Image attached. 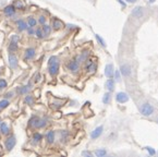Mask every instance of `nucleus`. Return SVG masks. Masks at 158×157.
I'll return each instance as SVG.
<instances>
[{"label":"nucleus","instance_id":"nucleus-1","mask_svg":"<svg viewBox=\"0 0 158 157\" xmlns=\"http://www.w3.org/2000/svg\"><path fill=\"white\" fill-rule=\"evenodd\" d=\"M48 71L49 74L52 76L57 75L59 72V59L58 57L56 56H52V57L49 58V61H48Z\"/></svg>","mask_w":158,"mask_h":157},{"label":"nucleus","instance_id":"nucleus-2","mask_svg":"<svg viewBox=\"0 0 158 157\" xmlns=\"http://www.w3.org/2000/svg\"><path fill=\"white\" fill-rule=\"evenodd\" d=\"M139 112L144 117H149L154 113V107L153 105L148 104V103H144L139 107Z\"/></svg>","mask_w":158,"mask_h":157},{"label":"nucleus","instance_id":"nucleus-3","mask_svg":"<svg viewBox=\"0 0 158 157\" xmlns=\"http://www.w3.org/2000/svg\"><path fill=\"white\" fill-rule=\"evenodd\" d=\"M116 100L119 104H126L129 102V95L124 92H119L116 95Z\"/></svg>","mask_w":158,"mask_h":157},{"label":"nucleus","instance_id":"nucleus-4","mask_svg":"<svg viewBox=\"0 0 158 157\" xmlns=\"http://www.w3.org/2000/svg\"><path fill=\"white\" fill-rule=\"evenodd\" d=\"M120 72H121V75L123 76H130L131 75V72H132V69H131L130 65L129 63H122V65L120 66Z\"/></svg>","mask_w":158,"mask_h":157},{"label":"nucleus","instance_id":"nucleus-5","mask_svg":"<svg viewBox=\"0 0 158 157\" xmlns=\"http://www.w3.org/2000/svg\"><path fill=\"white\" fill-rule=\"evenodd\" d=\"M30 122L34 128H43L45 125H46L45 120H42V119H40V118H37V117H33L32 119H31Z\"/></svg>","mask_w":158,"mask_h":157},{"label":"nucleus","instance_id":"nucleus-6","mask_svg":"<svg viewBox=\"0 0 158 157\" xmlns=\"http://www.w3.org/2000/svg\"><path fill=\"white\" fill-rule=\"evenodd\" d=\"M144 8L143 7H139V6H137V7H135L134 9L132 10V15L134 16V18L136 19H141L144 16Z\"/></svg>","mask_w":158,"mask_h":157},{"label":"nucleus","instance_id":"nucleus-7","mask_svg":"<svg viewBox=\"0 0 158 157\" xmlns=\"http://www.w3.org/2000/svg\"><path fill=\"white\" fill-rule=\"evenodd\" d=\"M102 131H104V127H102V125H99V127L95 128L91 133V139L92 140L98 139V138L102 134Z\"/></svg>","mask_w":158,"mask_h":157},{"label":"nucleus","instance_id":"nucleus-8","mask_svg":"<svg viewBox=\"0 0 158 157\" xmlns=\"http://www.w3.org/2000/svg\"><path fill=\"white\" fill-rule=\"evenodd\" d=\"M114 65H112V63H108V65L105 67V75L107 76L108 78H114Z\"/></svg>","mask_w":158,"mask_h":157},{"label":"nucleus","instance_id":"nucleus-9","mask_svg":"<svg viewBox=\"0 0 158 157\" xmlns=\"http://www.w3.org/2000/svg\"><path fill=\"white\" fill-rule=\"evenodd\" d=\"M67 67L71 72H77V70H79V68H80L79 60H71L68 63Z\"/></svg>","mask_w":158,"mask_h":157},{"label":"nucleus","instance_id":"nucleus-10","mask_svg":"<svg viewBox=\"0 0 158 157\" xmlns=\"http://www.w3.org/2000/svg\"><path fill=\"white\" fill-rule=\"evenodd\" d=\"M15 143H16L15 138H14V136H10L9 139H7V141H6V148H7L8 151H11L12 148L14 147Z\"/></svg>","mask_w":158,"mask_h":157},{"label":"nucleus","instance_id":"nucleus-11","mask_svg":"<svg viewBox=\"0 0 158 157\" xmlns=\"http://www.w3.org/2000/svg\"><path fill=\"white\" fill-rule=\"evenodd\" d=\"M9 65L11 68H16L18 67V58L15 57V55L13 53H10L9 55Z\"/></svg>","mask_w":158,"mask_h":157},{"label":"nucleus","instance_id":"nucleus-12","mask_svg":"<svg viewBox=\"0 0 158 157\" xmlns=\"http://www.w3.org/2000/svg\"><path fill=\"white\" fill-rule=\"evenodd\" d=\"M13 6L15 9H24L25 8V2H24L23 0H14V2H13Z\"/></svg>","mask_w":158,"mask_h":157},{"label":"nucleus","instance_id":"nucleus-13","mask_svg":"<svg viewBox=\"0 0 158 157\" xmlns=\"http://www.w3.org/2000/svg\"><path fill=\"white\" fill-rule=\"evenodd\" d=\"M106 88L108 90V92H112L114 90V81L111 78H108V81L106 82Z\"/></svg>","mask_w":158,"mask_h":157},{"label":"nucleus","instance_id":"nucleus-14","mask_svg":"<svg viewBox=\"0 0 158 157\" xmlns=\"http://www.w3.org/2000/svg\"><path fill=\"white\" fill-rule=\"evenodd\" d=\"M14 11H15L14 6H7V7L5 8V14L7 16H11L12 14L14 13Z\"/></svg>","mask_w":158,"mask_h":157},{"label":"nucleus","instance_id":"nucleus-15","mask_svg":"<svg viewBox=\"0 0 158 157\" xmlns=\"http://www.w3.org/2000/svg\"><path fill=\"white\" fill-rule=\"evenodd\" d=\"M46 139H47V142H48V143H50V144L54 143V141H55V132L54 131L47 132Z\"/></svg>","mask_w":158,"mask_h":157},{"label":"nucleus","instance_id":"nucleus-16","mask_svg":"<svg viewBox=\"0 0 158 157\" xmlns=\"http://www.w3.org/2000/svg\"><path fill=\"white\" fill-rule=\"evenodd\" d=\"M111 100V92H108L102 96V103L105 105H108Z\"/></svg>","mask_w":158,"mask_h":157},{"label":"nucleus","instance_id":"nucleus-17","mask_svg":"<svg viewBox=\"0 0 158 157\" xmlns=\"http://www.w3.org/2000/svg\"><path fill=\"white\" fill-rule=\"evenodd\" d=\"M35 56V49L28 48L25 51V58L26 59H33V57Z\"/></svg>","mask_w":158,"mask_h":157},{"label":"nucleus","instance_id":"nucleus-18","mask_svg":"<svg viewBox=\"0 0 158 157\" xmlns=\"http://www.w3.org/2000/svg\"><path fill=\"white\" fill-rule=\"evenodd\" d=\"M94 154L97 157H104L107 155V151L105 150V148H99V150H96L95 152H94Z\"/></svg>","mask_w":158,"mask_h":157},{"label":"nucleus","instance_id":"nucleus-19","mask_svg":"<svg viewBox=\"0 0 158 157\" xmlns=\"http://www.w3.org/2000/svg\"><path fill=\"white\" fill-rule=\"evenodd\" d=\"M16 25H18V28H19L20 31H25L26 28H27L26 23L23 21V20H19V21L16 22Z\"/></svg>","mask_w":158,"mask_h":157},{"label":"nucleus","instance_id":"nucleus-20","mask_svg":"<svg viewBox=\"0 0 158 157\" xmlns=\"http://www.w3.org/2000/svg\"><path fill=\"white\" fill-rule=\"evenodd\" d=\"M52 26H54L55 30H60V28L63 26V24L61 21H59L58 19H55L54 22H52Z\"/></svg>","mask_w":158,"mask_h":157},{"label":"nucleus","instance_id":"nucleus-21","mask_svg":"<svg viewBox=\"0 0 158 157\" xmlns=\"http://www.w3.org/2000/svg\"><path fill=\"white\" fill-rule=\"evenodd\" d=\"M86 70L89 72H95L96 71V65L93 62V61H89L86 66Z\"/></svg>","mask_w":158,"mask_h":157},{"label":"nucleus","instance_id":"nucleus-22","mask_svg":"<svg viewBox=\"0 0 158 157\" xmlns=\"http://www.w3.org/2000/svg\"><path fill=\"white\" fill-rule=\"evenodd\" d=\"M0 131H1L2 134L9 133V127L7 125V123H1V125H0Z\"/></svg>","mask_w":158,"mask_h":157},{"label":"nucleus","instance_id":"nucleus-23","mask_svg":"<svg viewBox=\"0 0 158 157\" xmlns=\"http://www.w3.org/2000/svg\"><path fill=\"white\" fill-rule=\"evenodd\" d=\"M95 37H96V39H97V42L99 43V45L102 47H106V42H105V39L102 38V36H99L98 34H95Z\"/></svg>","mask_w":158,"mask_h":157},{"label":"nucleus","instance_id":"nucleus-24","mask_svg":"<svg viewBox=\"0 0 158 157\" xmlns=\"http://www.w3.org/2000/svg\"><path fill=\"white\" fill-rule=\"evenodd\" d=\"M28 90H30L28 86H20V87H18V93L23 95V94H26V93L28 92Z\"/></svg>","mask_w":158,"mask_h":157},{"label":"nucleus","instance_id":"nucleus-25","mask_svg":"<svg viewBox=\"0 0 158 157\" xmlns=\"http://www.w3.org/2000/svg\"><path fill=\"white\" fill-rule=\"evenodd\" d=\"M27 24H28V26H31V28H34V26L37 24V21L35 20V18H33V16H30V18H28Z\"/></svg>","mask_w":158,"mask_h":157},{"label":"nucleus","instance_id":"nucleus-26","mask_svg":"<svg viewBox=\"0 0 158 157\" xmlns=\"http://www.w3.org/2000/svg\"><path fill=\"white\" fill-rule=\"evenodd\" d=\"M114 81L120 82L121 81V72H120V70H114Z\"/></svg>","mask_w":158,"mask_h":157},{"label":"nucleus","instance_id":"nucleus-27","mask_svg":"<svg viewBox=\"0 0 158 157\" xmlns=\"http://www.w3.org/2000/svg\"><path fill=\"white\" fill-rule=\"evenodd\" d=\"M144 148L147 151V153H148L149 156H155V155H156V151L154 150L153 147H151V146H145Z\"/></svg>","mask_w":158,"mask_h":157},{"label":"nucleus","instance_id":"nucleus-28","mask_svg":"<svg viewBox=\"0 0 158 157\" xmlns=\"http://www.w3.org/2000/svg\"><path fill=\"white\" fill-rule=\"evenodd\" d=\"M87 57H89V51H87V50L83 51V53H82V55L80 56V58H79V62H80V61H85L86 59H87Z\"/></svg>","mask_w":158,"mask_h":157},{"label":"nucleus","instance_id":"nucleus-29","mask_svg":"<svg viewBox=\"0 0 158 157\" xmlns=\"http://www.w3.org/2000/svg\"><path fill=\"white\" fill-rule=\"evenodd\" d=\"M35 34H36V36H37L38 38H43V37L45 36V33H44V31H43V28H37V30L35 31Z\"/></svg>","mask_w":158,"mask_h":157},{"label":"nucleus","instance_id":"nucleus-30","mask_svg":"<svg viewBox=\"0 0 158 157\" xmlns=\"http://www.w3.org/2000/svg\"><path fill=\"white\" fill-rule=\"evenodd\" d=\"M43 31H44L45 35H49V34H50V32H51L50 25H47V24H44V25H43Z\"/></svg>","mask_w":158,"mask_h":157},{"label":"nucleus","instance_id":"nucleus-31","mask_svg":"<svg viewBox=\"0 0 158 157\" xmlns=\"http://www.w3.org/2000/svg\"><path fill=\"white\" fill-rule=\"evenodd\" d=\"M42 139H43V135L40 133H34V135H33V140H34L35 142L40 141Z\"/></svg>","mask_w":158,"mask_h":157},{"label":"nucleus","instance_id":"nucleus-32","mask_svg":"<svg viewBox=\"0 0 158 157\" xmlns=\"http://www.w3.org/2000/svg\"><path fill=\"white\" fill-rule=\"evenodd\" d=\"M18 43H13V42H11V44H10V46H9V50L10 51H15L16 49H18Z\"/></svg>","mask_w":158,"mask_h":157},{"label":"nucleus","instance_id":"nucleus-33","mask_svg":"<svg viewBox=\"0 0 158 157\" xmlns=\"http://www.w3.org/2000/svg\"><path fill=\"white\" fill-rule=\"evenodd\" d=\"M8 106H9V102L7 100H2L0 102V108H6Z\"/></svg>","mask_w":158,"mask_h":157},{"label":"nucleus","instance_id":"nucleus-34","mask_svg":"<svg viewBox=\"0 0 158 157\" xmlns=\"http://www.w3.org/2000/svg\"><path fill=\"white\" fill-rule=\"evenodd\" d=\"M24 102L27 103V104L30 105H33V103H34V100H33V96H26L25 100H24Z\"/></svg>","mask_w":158,"mask_h":157},{"label":"nucleus","instance_id":"nucleus-35","mask_svg":"<svg viewBox=\"0 0 158 157\" xmlns=\"http://www.w3.org/2000/svg\"><path fill=\"white\" fill-rule=\"evenodd\" d=\"M7 87V81L3 80V78H0V90Z\"/></svg>","mask_w":158,"mask_h":157},{"label":"nucleus","instance_id":"nucleus-36","mask_svg":"<svg viewBox=\"0 0 158 157\" xmlns=\"http://www.w3.org/2000/svg\"><path fill=\"white\" fill-rule=\"evenodd\" d=\"M19 39H20L19 35H12L11 36V42H13V43H18Z\"/></svg>","mask_w":158,"mask_h":157},{"label":"nucleus","instance_id":"nucleus-37","mask_svg":"<svg viewBox=\"0 0 158 157\" xmlns=\"http://www.w3.org/2000/svg\"><path fill=\"white\" fill-rule=\"evenodd\" d=\"M38 23L44 25V24L46 23V18H45V16H43V15L40 16V19H38Z\"/></svg>","mask_w":158,"mask_h":157},{"label":"nucleus","instance_id":"nucleus-38","mask_svg":"<svg viewBox=\"0 0 158 157\" xmlns=\"http://www.w3.org/2000/svg\"><path fill=\"white\" fill-rule=\"evenodd\" d=\"M82 156H87V157H92V156H93V154H92L91 152H89V151H83V152H82Z\"/></svg>","mask_w":158,"mask_h":157},{"label":"nucleus","instance_id":"nucleus-39","mask_svg":"<svg viewBox=\"0 0 158 157\" xmlns=\"http://www.w3.org/2000/svg\"><path fill=\"white\" fill-rule=\"evenodd\" d=\"M27 32H28V34H30V35H35V31H34V28H31V26L27 28Z\"/></svg>","mask_w":158,"mask_h":157},{"label":"nucleus","instance_id":"nucleus-40","mask_svg":"<svg viewBox=\"0 0 158 157\" xmlns=\"http://www.w3.org/2000/svg\"><path fill=\"white\" fill-rule=\"evenodd\" d=\"M118 2L120 3V5L122 6V7H126V6H127V3H126V2H123L122 0H118Z\"/></svg>","mask_w":158,"mask_h":157},{"label":"nucleus","instance_id":"nucleus-41","mask_svg":"<svg viewBox=\"0 0 158 157\" xmlns=\"http://www.w3.org/2000/svg\"><path fill=\"white\" fill-rule=\"evenodd\" d=\"M126 2H129V3H134V2H136L137 0H124Z\"/></svg>","mask_w":158,"mask_h":157},{"label":"nucleus","instance_id":"nucleus-42","mask_svg":"<svg viewBox=\"0 0 158 157\" xmlns=\"http://www.w3.org/2000/svg\"><path fill=\"white\" fill-rule=\"evenodd\" d=\"M35 81H36V82H40V74H37V75H36V78H35Z\"/></svg>","mask_w":158,"mask_h":157},{"label":"nucleus","instance_id":"nucleus-43","mask_svg":"<svg viewBox=\"0 0 158 157\" xmlns=\"http://www.w3.org/2000/svg\"><path fill=\"white\" fill-rule=\"evenodd\" d=\"M11 95H12V93H8V94L6 95V96H7V97H12Z\"/></svg>","mask_w":158,"mask_h":157},{"label":"nucleus","instance_id":"nucleus-44","mask_svg":"<svg viewBox=\"0 0 158 157\" xmlns=\"http://www.w3.org/2000/svg\"><path fill=\"white\" fill-rule=\"evenodd\" d=\"M148 1H149V2H151V3H153V2H155L156 0H148Z\"/></svg>","mask_w":158,"mask_h":157},{"label":"nucleus","instance_id":"nucleus-45","mask_svg":"<svg viewBox=\"0 0 158 157\" xmlns=\"http://www.w3.org/2000/svg\"><path fill=\"white\" fill-rule=\"evenodd\" d=\"M156 122H157V123H158V118H157V120H156Z\"/></svg>","mask_w":158,"mask_h":157},{"label":"nucleus","instance_id":"nucleus-46","mask_svg":"<svg viewBox=\"0 0 158 157\" xmlns=\"http://www.w3.org/2000/svg\"><path fill=\"white\" fill-rule=\"evenodd\" d=\"M0 123H1V121H0Z\"/></svg>","mask_w":158,"mask_h":157}]
</instances>
